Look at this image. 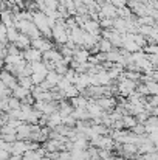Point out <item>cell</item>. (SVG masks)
<instances>
[{
  "instance_id": "cell-4",
  "label": "cell",
  "mask_w": 158,
  "mask_h": 160,
  "mask_svg": "<svg viewBox=\"0 0 158 160\" xmlns=\"http://www.w3.org/2000/svg\"><path fill=\"white\" fill-rule=\"evenodd\" d=\"M81 28H82L84 31H87V33H92V34H99V33H101L99 22H98V20H92V19L85 20Z\"/></svg>"
},
{
  "instance_id": "cell-30",
  "label": "cell",
  "mask_w": 158,
  "mask_h": 160,
  "mask_svg": "<svg viewBox=\"0 0 158 160\" xmlns=\"http://www.w3.org/2000/svg\"><path fill=\"white\" fill-rule=\"evenodd\" d=\"M70 84H71V82H70L67 78H64V76H62V78L59 79V82L56 84V89H57V90H65V89H67Z\"/></svg>"
},
{
  "instance_id": "cell-38",
  "label": "cell",
  "mask_w": 158,
  "mask_h": 160,
  "mask_svg": "<svg viewBox=\"0 0 158 160\" xmlns=\"http://www.w3.org/2000/svg\"><path fill=\"white\" fill-rule=\"evenodd\" d=\"M74 76H76V72H74L73 68H70V67H68V68H67V72L64 73V78H67L70 82L73 81V78H74Z\"/></svg>"
},
{
  "instance_id": "cell-3",
  "label": "cell",
  "mask_w": 158,
  "mask_h": 160,
  "mask_svg": "<svg viewBox=\"0 0 158 160\" xmlns=\"http://www.w3.org/2000/svg\"><path fill=\"white\" fill-rule=\"evenodd\" d=\"M22 56L26 62H34V61H42V52H39L37 48H26V50H22Z\"/></svg>"
},
{
  "instance_id": "cell-24",
  "label": "cell",
  "mask_w": 158,
  "mask_h": 160,
  "mask_svg": "<svg viewBox=\"0 0 158 160\" xmlns=\"http://www.w3.org/2000/svg\"><path fill=\"white\" fill-rule=\"evenodd\" d=\"M130 132H133L135 135H144L146 134V128L143 123H135V126L130 129Z\"/></svg>"
},
{
  "instance_id": "cell-10",
  "label": "cell",
  "mask_w": 158,
  "mask_h": 160,
  "mask_svg": "<svg viewBox=\"0 0 158 160\" xmlns=\"http://www.w3.org/2000/svg\"><path fill=\"white\" fill-rule=\"evenodd\" d=\"M121 121H122L124 129H132V128L135 126V123H136L135 117H133V115H129V113H124V115L121 117Z\"/></svg>"
},
{
  "instance_id": "cell-39",
  "label": "cell",
  "mask_w": 158,
  "mask_h": 160,
  "mask_svg": "<svg viewBox=\"0 0 158 160\" xmlns=\"http://www.w3.org/2000/svg\"><path fill=\"white\" fill-rule=\"evenodd\" d=\"M146 59L154 65V67H157V64H158V53L155 54H146Z\"/></svg>"
},
{
  "instance_id": "cell-45",
  "label": "cell",
  "mask_w": 158,
  "mask_h": 160,
  "mask_svg": "<svg viewBox=\"0 0 158 160\" xmlns=\"http://www.w3.org/2000/svg\"><path fill=\"white\" fill-rule=\"evenodd\" d=\"M3 65H5V62H3V59H0V70L3 68Z\"/></svg>"
},
{
  "instance_id": "cell-29",
  "label": "cell",
  "mask_w": 158,
  "mask_h": 160,
  "mask_svg": "<svg viewBox=\"0 0 158 160\" xmlns=\"http://www.w3.org/2000/svg\"><path fill=\"white\" fill-rule=\"evenodd\" d=\"M112 151H108V149H99L98 148V157L101 160H112Z\"/></svg>"
},
{
  "instance_id": "cell-25",
  "label": "cell",
  "mask_w": 158,
  "mask_h": 160,
  "mask_svg": "<svg viewBox=\"0 0 158 160\" xmlns=\"http://www.w3.org/2000/svg\"><path fill=\"white\" fill-rule=\"evenodd\" d=\"M132 41H133L138 47H141V48L146 45V38H144L143 34H140V33H135V34H133V38H132Z\"/></svg>"
},
{
  "instance_id": "cell-14",
  "label": "cell",
  "mask_w": 158,
  "mask_h": 160,
  "mask_svg": "<svg viewBox=\"0 0 158 160\" xmlns=\"http://www.w3.org/2000/svg\"><path fill=\"white\" fill-rule=\"evenodd\" d=\"M31 64V68H33V73H47V67L42 61H34V62H30Z\"/></svg>"
},
{
  "instance_id": "cell-26",
  "label": "cell",
  "mask_w": 158,
  "mask_h": 160,
  "mask_svg": "<svg viewBox=\"0 0 158 160\" xmlns=\"http://www.w3.org/2000/svg\"><path fill=\"white\" fill-rule=\"evenodd\" d=\"M141 50L146 54H155V53H158V45L157 44H146Z\"/></svg>"
},
{
  "instance_id": "cell-36",
  "label": "cell",
  "mask_w": 158,
  "mask_h": 160,
  "mask_svg": "<svg viewBox=\"0 0 158 160\" xmlns=\"http://www.w3.org/2000/svg\"><path fill=\"white\" fill-rule=\"evenodd\" d=\"M22 123H23V121H20V120H12V118H8V121H6V124H8L9 128H12V129H17Z\"/></svg>"
},
{
  "instance_id": "cell-46",
  "label": "cell",
  "mask_w": 158,
  "mask_h": 160,
  "mask_svg": "<svg viewBox=\"0 0 158 160\" xmlns=\"http://www.w3.org/2000/svg\"><path fill=\"white\" fill-rule=\"evenodd\" d=\"M104 2H107V3H108V0H96V3H99V5H101V3H104Z\"/></svg>"
},
{
  "instance_id": "cell-31",
  "label": "cell",
  "mask_w": 158,
  "mask_h": 160,
  "mask_svg": "<svg viewBox=\"0 0 158 160\" xmlns=\"http://www.w3.org/2000/svg\"><path fill=\"white\" fill-rule=\"evenodd\" d=\"M76 121L78 120H74L71 115H67V117H62V124H65V126H68V128H74V124H76Z\"/></svg>"
},
{
  "instance_id": "cell-44",
  "label": "cell",
  "mask_w": 158,
  "mask_h": 160,
  "mask_svg": "<svg viewBox=\"0 0 158 160\" xmlns=\"http://www.w3.org/2000/svg\"><path fill=\"white\" fill-rule=\"evenodd\" d=\"M8 160H22V156H19V154H11Z\"/></svg>"
},
{
  "instance_id": "cell-35",
  "label": "cell",
  "mask_w": 158,
  "mask_h": 160,
  "mask_svg": "<svg viewBox=\"0 0 158 160\" xmlns=\"http://www.w3.org/2000/svg\"><path fill=\"white\" fill-rule=\"evenodd\" d=\"M0 42H3V44L8 42V39H6V27L2 22H0Z\"/></svg>"
},
{
  "instance_id": "cell-33",
  "label": "cell",
  "mask_w": 158,
  "mask_h": 160,
  "mask_svg": "<svg viewBox=\"0 0 158 160\" xmlns=\"http://www.w3.org/2000/svg\"><path fill=\"white\" fill-rule=\"evenodd\" d=\"M147 117H149V113L146 110H143V112H140V113L135 115V120H136V123H143L144 124V121L147 120Z\"/></svg>"
},
{
  "instance_id": "cell-11",
  "label": "cell",
  "mask_w": 158,
  "mask_h": 160,
  "mask_svg": "<svg viewBox=\"0 0 158 160\" xmlns=\"http://www.w3.org/2000/svg\"><path fill=\"white\" fill-rule=\"evenodd\" d=\"M28 93H30V90H28V89L20 87L19 84H17V87H14V89L11 90V95H12V97H16L17 100H23V98H25Z\"/></svg>"
},
{
  "instance_id": "cell-21",
  "label": "cell",
  "mask_w": 158,
  "mask_h": 160,
  "mask_svg": "<svg viewBox=\"0 0 158 160\" xmlns=\"http://www.w3.org/2000/svg\"><path fill=\"white\" fill-rule=\"evenodd\" d=\"M22 160H44V159L39 157L36 151H30V149H26V151L22 154Z\"/></svg>"
},
{
  "instance_id": "cell-37",
  "label": "cell",
  "mask_w": 158,
  "mask_h": 160,
  "mask_svg": "<svg viewBox=\"0 0 158 160\" xmlns=\"http://www.w3.org/2000/svg\"><path fill=\"white\" fill-rule=\"evenodd\" d=\"M70 157H71L70 151H59V152H57V159L56 160H70Z\"/></svg>"
},
{
  "instance_id": "cell-8",
  "label": "cell",
  "mask_w": 158,
  "mask_h": 160,
  "mask_svg": "<svg viewBox=\"0 0 158 160\" xmlns=\"http://www.w3.org/2000/svg\"><path fill=\"white\" fill-rule=\"evenodd\" d=\"M149 152H157V145H152L149 140H146L144 143L138 146L136 154H149Z\"/></svg>"
},
{
  "instance_id": "cell-19",
  "label": "cell",
  "mask_w": 158,
  "mask_h": 160,
  "mask_svg": "<svg viewBox=\"0 0 158 160\" xmlns=\"http://www.w3.org/2000/svg\"><path fill=\"white\" fill-rule=\"evenodd\" d=\"M98 22H99V28L101 30H110V28H113V19H110V17H103Z\"/></svg>"
},
{
  "instance_id": "cell-6",
  "label": "cell",
  "mask_w": 158,
  "mask_h": 160,
  "mask_svg": "<svg viewBox=\"0 0 158 160\" xmlns=\"http://www.w3.org/2000/svg\"><path fill=\"white\" fill-rule=\"evenodd\" d=\"M62 59V54L59 53V50H54V48H50L47 52L42 53V61H53V62H59Z\"/></svg>"
},
{
  "instance_id": "cell-22",
  "label": "cell",
  "mask_w": 158,
  "mask_h": 160,
  "mask_svg": "<svg viewBox=\"0 0 158 160\" xmlns=\"http://www.w3.org/2000/svg\"><path fill=\"white\" fill-rule=\"evenodd\" d=\"M144 84H146V89H147V93H149V95H157L158 93L157 81H147V82H144Z\"/></svg>"
},
{
  "instance_id": "cell-13",
  "label": "cell",
  "mask_w": 158,
  "mask_h": 160,
  "mask_svg": "<svg viewBox=\"0 0 158 160\" xmlns=\"http://www.w3.org/2000/svg\"><path fill=\"white\" fill-rule=\"evenodd\" d=\"M19 38V31L14 28V27H6V39L9 44H14Z\"/></svg>"
},
{
  "instance_id": "cell-41",
  "label": "cell",
  "mask_w": 158,
  "mask_h": 160,
  "mask_svg": "<svg viewBox=\"0 0 158 160\" xmlns=\"http://www.w3.org/2000/svg\"><path fill=\"white\" fill-rule=\"evenodd\" d=\"M6 56V44L0 42V59H3Z\"/></svg>"
},
{
  "instance_id": "cell-28",
  "label": "cell",
  "mask_w": 158,
  "mask_h": 160,
  "mask_svg": "<svg viewBox=\"0 0 158 160\" xmlns=\"http://www.w3.org/2000/svg\"><path fill=\"white\" fill-rule=\"evenodd\" d=\"M9 109H20V100H17L16 97H9L8 98V110Z\"/></svg>"
},
{
  "instance_id": "cell-34",
  "label": "cell",
  "mask_w": 158,
  "mask_h": 160,
  "mask_svg": "<svg viewBox=\"0 0 158 160\" xmlns=\"http://www.w3.org/2000/svg\"><path fill=\"white\" fill-rule=\"evenodd\" d=\"M0 138L3 142H8V143H12L14 140H17L16 134H0Z\"/></svg>"
},
{
  "instance_id": "cell-5",
  "label": "cell",
  "mask_w": 158,
  "mask_h": 160,
  "mask_svg": "<svg viewBox=\"0 0 158 160\" xmlns=\"http://www.w3.org/2000/svg\"><path fill=\"white\" fill-rule=\"evenodd\" d=\"M31 39L26 36V34H23V33H19V38H17V41L14 42V45L19 48V50H26V48H30L31 45Z\"/></svg>"
},
{
  "instance_id": "cell-2",
  "label": "cell",
  "mask_w": 158,
  "mask_h": 160,
  "mask_svg": "<svg viewBox=\"0 0 158 160\" xmlns=\"http://www.w3.org/2000/svg\"><path fill=\"white\" fill-rule=\"evenodd\" d=\"M98 16H99V19H103V17H110V19H115L116 17V8L112 5V3H101V9L98 11Z\"/></svg>"
},
{
  "instance_id": "cell-16",
  "label": "cell",
  "mask_w": 158,
  "mask_h": 160,
  "mask_svg": "<svg viewBox=\"0 0 158 160\" xmlns=\"http://www.w3.org/2000/svg\"><path fill=\"white\" fill-rule=\"evenodd\" d=\"M98 48H99V52H103V53H107V52H110L113 47H112V44H110V41L108 39H104V38H101L99 41H98Z\"/></svg>"
},
{
  "instance_id": "cell-27",
  "label": "cell",
  "mask_w": 158,
  "mask_h": 160,
  "mask_svg": "<svg viewBox=\"0 0 158 160\" xmlns=\"http://www.w3.org/2000/svg\"><path fill=\"white\" fill-rule=\"evenodd\" d=\"M45 75H47V73H33L30 78H31V81H33L34 86H39V84L45 79Z\"/></svg>"
},
{
  "instance_id": "cell-1",
  "label": "cell",
  "mask_w": 158,
  "mask_h": 160,
  "mask_svg": "<svg viewBox=\"0 0 158 160\" xmlns=\"http://www.w3.org/2000/svg\"><path fill=\"white\" fill-rule=\"evenodd\" d=\"M95 103L101 107L103 110H105V112H112L113 107L116 106V100H115V97H99V98L95 100Z\"/></svg>"
},
{
  "instance_id": "cell-12",
  "label": "cell",
  "mask_w": 158,
  "mask_h": 160,
  "mask_svg": "<svg viewBox=\"0 0 158 160\" xmlns=\"http://www.w3.org/2000/svg\"><path fill=\"white\" fill-rule=\"evenodd\" d=\"M121 48H124V50H127L129 53H135V52H140L141 50V47H138L133 41H122V44H121Z\"/></svg>"
},
{
  "instance_id": "cell-17",
  "label": "cell",
  "mask_w": 158,
  "mask_h": 160,
  "mask_svg": "<svg viewBox=\"0 0 158 160\" xmlns=\"http://www.w3.org/2000/svg\"><path fill=\"white\" fill-rule=\"evenodd\" d=\"M62 78V75H57L54 70H50V72H47V75H45V79L48 81V82H51L53 86H56L57 82H59V79Z\"/></svg>"
},
{
  "instance_id": "cell-15",
  "label": "cell",
  "mask_w": 158,
  "mask_h": 160,
  "mask_svg": "<svg viewBox=\"0 0 158 160\" xmlns=\"http://www.w3.org/2000/svg\"><path fill=\"white\" fill-rule=\"evenodd\" d=\"M17 82H19V86H20V87H23V89H28V90H30V89L34 86L30 76H17Z\"/></svg>"
},
{
  "instance_id": "cell-42",
  "label": "cell",
  "mask_w": 158,
  "mask_h": 160,
  "mask_svg": "<svg viewBox=\"0 0 158 160\" xmlns=\"http://www.w3.org/2000/svg\"><path fill=\"white\" fill-rule=\"evenodd\" d=\"M9 152L8 151H5V149H0V160H8L9 159Z\"/></svg>"
},
{
  "instance_id": "cell-23",
  "label": "cell",
  "mask_w": 158,
  "mask_h": 160,
  "mask_svg": "<svg viewBox=\"0 0 158 160\" xmlns=\"http://www.w3.org/2000/svg\"><path fill=\"white\" fill-rule=\"evenodd\" d=\"M157 27V25H155ZM152 25H138V28H136V33H140V34H143V36H149L151 33H152Z\"/></svg>"
},
{
  "instance_id": "cell-40",
  "label": "cell",
  "mask_w": 158,
  "mask_h": 160,
  "mask_svg": "<svg viewBox=\"0 0 158 160\" xmlns=\"http://www.w3.org/2000/svg\"><path fill=\"white\" fill-rule=\"evenodd\" d=\"M44 3H45L48 8H51V9H56V8H57V5H59V2H57V0H44Z\"/></svg>"
},
{
  "instance_id": "cell-43",
  "label": "cell",
  "mask_w": 158,
  "mask_h": 160,
  "mask_svg": "<svg viewBox=\"0 0 158 160\" xmlns=\"http://www.w3.org/2000/svg\"><path fill=\"white\" fill-rule=\"evenodd\" d=\"M47 25H48L50 28H53V27L56 25V19H51V17H47Z\"/></svg>"
},
{
  "instance_id": "cell-9",
  "label": "cell",
  "mask_w": 158,
  "mask_h": 160,
  "mask_svg": "<svg viewBox=\"0 0 158 160\" xmlns=\"http://www.w3.org/2000/svg\"><path fill=\"white\" fill-rule=\"evenodd\" d=\"M25 151H26V142L25 140H14L12 142V151H11V154L22 156Z\"/></svg>"
},
{
  "instance_id": "cell-20",
  "label": "cell",
  "mask_w": 158,
  "mask_h": 160,
  "mask_svg": "<svg viewBox=\"0 0 158 160\" xmlns=\"http://www.w3.org/2000/svg\"><path fill=\"white\" fill-rule=\"evenodd\" d=\"M64 92V97L68 100V98H73V97H76V95H79V92H78V89L73 86V84H70L65 90H62Z\"/></svg>"
},
{
  "instance_id": "cell-32",
  "label": "cell",
  "mask_w": 158,
  "mask_h": 160,
  "mask_svg": "<svg viewBox=\"0 0 158 160\" xmlns=\"http://www.w3.org/2000/svg\"><path fill=\"white\" fill-rule=\"evenodd\" d=\"M146 137H147V140H149L152 145H157V143H158V132H157V131L147 132V134H146Z\"/></svg>"
},
{
  "instance_id": "cell-18",
  "label": "cell",
  "mask_w": 158,
  "mask_h": 160,
  "mask_svg": "<svg viewBox=\"0 0 158 160\" xmlns=\"http://www.w3.org/2000/svg\"><path fill=\"white\" fill-rule=\"evenodd\" d=\"M89 146V140L87 138H74L73 140V149H87Z\"/></svg>"
},
{
  "instance_id": "cell-7",
  "label": "cell",
  "mask_w": 158,
  "mask_h": 160,
  "mask_svg": "<svg viewBox=\"0 0 158 160\" xmlns=\"http://www.w3.org/2000/svg\"><path fill=\"white\" fill-rule=\"evenodd\" d=\"M89 50H85V48H82V47H78L74 52H73V59L76 61V62H79V64H84V62H87V58H89Z\"/></svg>"
}]
</instances>
